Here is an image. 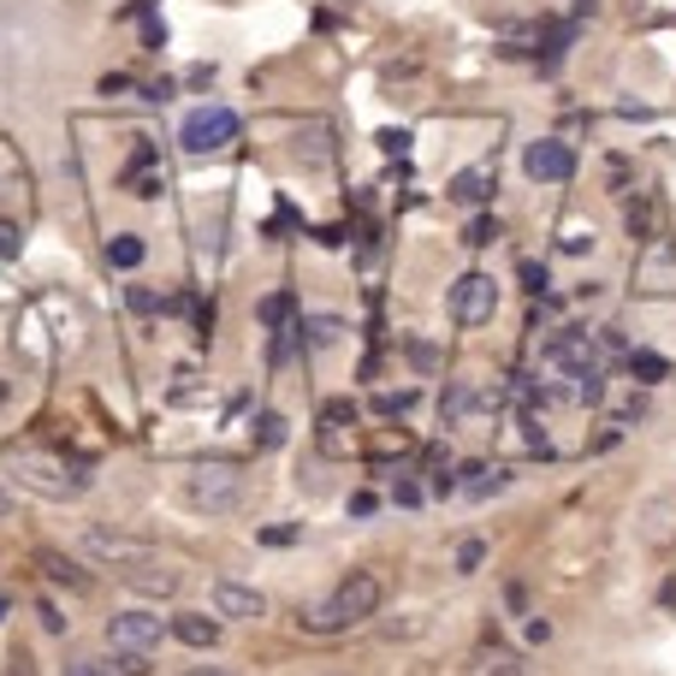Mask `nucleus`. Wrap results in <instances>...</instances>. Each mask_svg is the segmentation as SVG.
I'll use <instances>...</instances> for the list:
<instances>
[{
  "mask_svg": "<svg viewBox=\"0 0 676 676\" xmlns=\"http://www.w3.org/2000/svg\"><path fill=\"white\" fill-rule=\"evenodd\" d=\"M410 362H422V369H433L440 356H433V344H410Z\"/></svg>",
  "mask_w": 676,
  "mask_h": 676,
  "instance_id": "nucleus-36",
  "label": "nucleus"
},
{
  "mask_svg": "<svg viewBox=\"0 0 676 676\" xmlns=\"http://www.w3.org/2000/svg\"><path fill=\"white\" fill-rule=\"evenodd\" d=\"M410 404H415V392H380V397H374L380 415H404Z\"/></svg>",
  "mask_w": 676,
  "mask_h": 676,
  "instance_id": "nucleus-27",
  "label": "nucleus"
},
{
  "mask_svg": "<svg viewBox=\"0 0 676 676\" xmlns=\"http://www.w3.org/2000/svg\"><path fill=\"white\" fill-rule=\"evenodd\" d=\"M523 280H528V291H541V285H546V268H534V262H523Z\"/></svg>",
  "mask_w": 676,
  "mask_h": 676,
  "instance_id": "nucleus-37",
  "label": "nucleus"
},
{
  "mask_svg": "<svg viewBox=\"0 0 676 676\" xmlns=\"http://www.w3.org/2000/svg\"><path fill=\"white\" fill-rule=\"evenodd\" d=\"M380 149H386V154H404V149H410V131H380Z\"/></svg>",
  "mask_w": 676,
  "mask_h": 676,
  "instance_id": "nucleus-32",
  "label": "nucleus"
},
{
  "mask_svg": "<svg viewBox=\"0 0 676 676\" xmlns=\"http://www.w3.org/2000/svg\"><path fill=\"white\" fill-rule=\"evenodd\" d=\"M7 255H19V225L0 220V262H7Z\"/></svg>",
  "mask_w": 676,
  "mask_h": 676,
  "instance_id": "nucleus-30",
  "label": "nucleus"
},
{
  "mask_svg": "<svg viewBox=\"0 0 676 676\" xmlns=\"http://www.w3.org/2000/svg\"><path fill=\"white\" fill-rule=\"evenodd\" d=\"M392 498H397L404 511H415V505H422V487H415V481H397V487H392Z\"/></svg>",
  "mask_w": 676,
  "mask_h": 676,
  "instance_id": "nucleus-31",
  "label": "nucleus"
},
{
  "mask_svg": "<svg viewBox=\"0 0 676 676\" xmlns=\"http://www.w3.org/2000/svg\"><path fill=\"white\" fill-rule=\"evenodd\" d=\"M83 546H90L101 564H113L119 576H125V569H137V564L149 558V546H143V541H125V534H108V528H90V534H83Z\"/></svg>",
  "mask_w": 676,
  "mask_h": 676,
  "instance_id": "nucleus-10",
  "label": "nucleus"
},
{
  "mask_svg": "<svg viewBox=\"0 0 676 676\" xmlns=\"http://www.w3.org/2000/svg\"><path fill=\"white\" fill-rule=\"evenodd\" d=\"M7 612H12V599H7V594H0V623H7Z\"/></svg>",
  "mask_w": 676,
  "mask_h": 676,
  "instance_id": "nucleus-39",
  "label": "nucleus"
},
{
  "mask_svg": "<svg viewBox=\"0 0 676 676\" xmlns=\"http://www.w3.org/2000/svg\"><path fill=\"white\" fill-rule=\"evenodd\" d=\"M184 505L208 511V516L238 511L244 505V475H238V463H196V470L184 475Z\"/></svg>",
  "mask_w": 676,
  "mask_h": 676,
  "instance_id": "nucleus-3",
  "label": "nucleus"
},
{
  "mask_svg": "<svg viewBox=\"0 0 676 676\" xmlns=\"http://www.w3.org/2000/svg\"><path fill=\"white\" fill-rule=\"evenodd\" d=\"M7 665H12L7 676H37V670H30V665H37V658H30L24 647H19V653H12V658H7Z\"/></svg>",
  "mask_w": 676,
  "mask_h": 676,
  "instance_id": "nucleus-34",
  "label": "nucleus"
},
{
  "mask_svg": "<svg viewBox=\"0 0 676 676\" xmlns=\"http://www.w3.org/2000/svg\"><path fill=\"white\" fill-rule=\"evenodd\" d=\"M493 309H498L493 273H463V280L451 285V321H457V326H487Z\"/></svg>",
  "mask_w": 676,
  "mask_h": 676,
  "instance_id": "nucleus-5",
  "label": "nucleus"
},
{
  "mask_svg": "<svg viewBox=\"0 0 676 676\" xmlns=\"http://www.w3.org/2000/svg\"><path fill=\"white\" fill-rule=\"evenodd\" d=\"M37 617H42V629H48V635H65V629H72V617H60V605H54V599H42V605H37Z\"/></svg>",
  "mask_w": 676,
  "mask_h": 676,
  "instance_id": "nucleus-26",
  "label": "nucleus"
},
{
  "mask_svg": "<svg viewBox=\"0 0 676 676\" xmlns=\"http://www.w3.org/2000/svg\"><path fill=\"white\" fill-rule=\"evenodd\" d=\"M250 440L262 445V451H273V445H285V415H273V410H262L250 422Z\"/></svg>",
  "mask_w": 676,
  "mask_h": 676,
  "instance_id": "nucleus-20",
  "label": "nucleus"
},
{
  "mask_svg": "<svg viewBox=\"0 0 676 676\" xmlns=\"http://www.w3.org/2000/svg\"><path fill=\"white\" fill-rule=\"evenodd\" d=\"M481 558H487V546H481V541H463V546H457V569H463V576H470V569H481Z\"/></svg>",
  "mask_w": 676,
  "mask_h": 676,
  "instance_id": "nucleus-28",
  "label": "nucleus"
},
{
  "mask_svg": "<svg viewBox=\"0 0 676 676\" xmlns=\"http://www.w3.org/2000/svg\"><path fill=\"white\" fill-rule=\"evenodd\" d=\"M37 569H42V576L54 582V587H65V594H90V576H83V569L65 558V552H54V546H42V552H37Z\"/></svg>",
  "mask_w": 676,
  "mask_h": 676,
  "instance_id": "nucleus-14",
  "label": "nucleus"
},
{
  "mask_svg": "<svg viewBox=\"0 0 676 676\" xmlns=\"http://www.w3.org/2000/svg\"><path fill=\"white\" fill-rule=\"evenodd\" d=\"M291 315H297V303H291V291H268L262 303H255V321L268 326V333H285Z\"/></svg>",
  "mask_w": 676,
  "mask_h": 676,
  "instance_id": "nucleus-17",
  "label": "nucleus"
},
{
  "mask_svg": "<svg viewBox=\"0 0 676 676\" xmlns=\"http://www.w3.org/2000/svg\"><path fill=\"white\" fill-rule=\"evenodd\" d=\"M7 470L19 487L42 493V498H78V493H90V481H95L83 457H65V451H48V445H19L7 457Z\"/></svg>",
  "mask_w": 676,
  "mask_h": 676,
  "instance_id": "nucleus-1",
  "label": "nucleus"
},
{
  "mask_svg": "<svg viewBox=\"0 0 676 676\" xmlns=\"http://www.w3.org/2000/svg\"><path fill=\"white\" fill-rule=\"evenodd\" d=\"M167 623L154 612H119L108 617V647H137V653H161Z\"/></svg>",
  "mask_w": 676,
  "mask_h": 676,
  "instance_id": "nucleus-7",
  "label": "nucleus"
},
{
  "mask_svg": "<svg viewBox=\"0 0 676 676\" xmlns=\"http://www.w3.org/2000/svg\"><path fill=\"white\" fill-rule=\"evenodd\" d=\"M493 238H498V220L493 214H475L470 225H463V244H470V250H487Z\"/></svg>",
  "mask_w": 676,
  "mask_h": 676,
  "instance_id": "nucleus-23",
  "label": "nucleus"
},
{
  "mask_svg": "<svg viewBox=\"0 0 676 676\" xmlns=\"http://www.w3.org/2000/svg\"><path fill=\"white\" fill-rule=\"evenodd\" d=\"M119 582L137 587V594H149V599H172V594H179V569H167V564H154V558H143L137 569H125Z\"/></svg>",
  "mask_w": 676,
  "mask_h": 676,
  "instance_id": "nucleus-12",
  "label": "nucleus"
},
{
  "mask_svg": "<svg viewBox=\"0 0 676 676\" xmlns=\"http://www.w3.org/2000/svg\"><path fill=\"white\" fill-rule=\"evenodd\" d=\"M665 605H676V582H665Z\"/></svg>",
  "mask_w": 676,
  "mask_h": 676,
  "instance_id": "nucleus-40",
  "label": "nucleus"
},
{
  "mask_svg": "<svg viewBox=\"0 0 676 676\" xmlns=\"http://www.w3.org/2000/svg\"><path fill=\"white\" fill-rule=\"evenodd\" d=\"M119 179H125V190L131 196H143V202H154L167 190V172H161V149L149 143V137H137V149H131V161H125V172H119Z\"/></svg>",
  "mask_w": 676,
  "mask_h": 676,
  "instance_id": "nucleus-8",
  "label": "nucleus"
},
{
  "mask_svg": "<svg viewBox=\"0 0 676 676\" xmlns=\"http://www.w3.org/2000/svg\"><path fill=\"white\" fill-rule=\"evenodd\" d=\"M65 676H119L113 658H65Z\"/></svg>",
  "mask_w": 676,
  "mask_h": 676,
  "instance_id": "nucleus-24",
  "label": "nucleus"
},
{
  "mask_svg": "<svg viewBox=\"0 0 676 676\" xmlns=\"http://www.w3.org/2000/svg\"><path fill=\"white\" fill-rule=\"evenodd\" d=\"M629 374L640 380V386H658L670 369H665V356H653V351H629Z\"/></svg>",
  "mask_w": 676,
  "mask_h": 676,
  "instance_id": "nucleus-21",
  "label": "nucleus"
},
{
  "mask_svg": "<svg viewBox=\"0 0 676 676\" xmlns=\"http://www.w3.org/2000/svg\"><path fill=\"white\" fill-rule=\"evenodd\" d=\"M184 676H232V670H220V665H190Z\"/></svg>",
  "mask_w": 676,
  "mask_h": 676,
  "instance_id": "nucleus-38",
  "label": "nucleus"
},
{
  "mask_svg": "<svg viewBox=\"0 0 676 676\" xmlns=\"http://www.w3.org/2000/svg\"><path fill=\"white\" fill-rule=\"evenodd\" d=\"M493 190H498V172L493 167H463L457 179H451L445 196L463 202V208H481V202H493Z\"/></svg>",
  "mask_w": 676,
  "mask_h": 676,
  "instance_id": "nucleus-13",
  "label": "nucleus"
},
{
  "mask_svg": "<svg viewBox=\"0 0 676 676\" xmlns=\"http://www.w3.org/2000/svg\"><path fill=\"white\" fill-rule=\"evenodd\" d=\"M143 255H149V250H143V238H137V232H119V238H113V244H108V262H113L119 273H131V268H143Z\"/></svg>",
  "mask_w": 676,
  "mask_h": 676,
  "instance_id": "nucleus-18",
  "label": "nucleus"
},
{
  "mask_svg": "<svg viewBox=\"0 0 676 676\" xmlns=\"http://www.w3.org/2000/svg\"><path fill=\"white\" fill-rule=\"evenodd\" d=\"M564 250L576 255V250H594V225H576V232H564Z\"/></svg>",
  "mask_w": 676,
  "mask_h": 676,
  "instance_id": "nucleus-29",
  "label": "nucleus"
},
{
  "mask_svg": "<svg viewBox=\"0 0 676 676\" xmlns=\"http://www.w3.org/2000/svg\"><path fill=\"white\" fill-rule=\"evenodd\" d=\"M125 303L137 309V315H149V309H154V297H149V291H143V285H131V291H125Z\"/></svg>",
  "mask_w": 676,
  "mask_h": 676,
  "instance_id": "nucleus-33",
  "label": "nucleus"
},
{
  "mask_svg": "<svg viewBox=\"0 0 676 676\" xmlns=\"http://www.w3.org/2000/svg\"><path fill=\"white\" fill-rule=\"evenodd\" d=\"M380 599H386V587H380L374 569H351V576L333 587V599H321V605H309V612H297V623H303L309 635H339V629L369 623L380 612Z\"/></svg>",
  "mask_w": 676,
  "mask_h": 676,
  "instance_id": "nucleus-2",
  "label": "nucleus"
},
{
  "mask_svg": "<svg viewBox=\"0 0 676 676\" xmlns=\"http://www.w3.org/2000/svg\"><path fill=\"white\" fill-rule=\"evenodd\" d=\"M523 172L534 184H564L569 172H576V149L558 143V137H541V143L523 149Z\"/></svg>",
  "mask_w": 676,
  "mask_h": 676,
  "instance_id": "nucleus-6",
  "label": "nucleus"
},
{
  "mask_svg": "<svg viewBox=\"0 0 676 676\" xmlns=\"http://www.w3.org/2000/svg\"><path fill=\"white\" fill-rule=\"evenodd\" d=\"M297 326L309 333V351H333L339 333H344V321H339V315H309V321H297Z\"/></svg>",
  "mask_w": 676,
  "mask_h": 676,
  "instance_id": "nucleus-19",
  "label": "nucleus"
},
{
  "mask_svg": "<svg viewBox=\"0 0 676 676\" xmlns=\"http://www.w3.org/2000/svg\"><path fill=\"white\" fill-rule=\"evenodd\" d=\"M623 225H629L635 244H653V238H658V202L647 196V190H635V196H629V208H623Z\"/></svg>",
  "mask_w": 676,
  "mask_h": 676,
  "instance_id": "nucleus-16",
  "label": "nucleus"
},
{
  "mask_svg": "<svg viewBox=\"0 0 676 676\" xmlns=\"http://www.w3.org/2000/svg\"><path fill=\"white\" fill-rule=\"evenodd\" d=\"M262 541L268 546H291V541H297V528H262Z\"/></svg>",
  "mask_w": 676,
  "mask_h": 676,
  "instance_id": "nucleus-35",
  "label": "nucleus"
},
{
  "mask_svg": "<svg viewBox=\"0 0 676 676\" xmlns=\"http://www.w3.org/2000/svg\"><path fill=\"white\" fill-rule=\"evenodd\" d=\"M487 676H523V665H516V658L493 640V647H487Z\"/></svg>",
  "mask_w": 676,
  "mask_h": 676,
  "instance_id": "nucleus-25",
  "label": "nucleus"
},
{
  "mask_svg": "<svg viewBox=\"0 0 676 676\" xmlns=\"http://www.w3.org/2000/svg\"><path fill=\"white\" fill-rule=\"evenodd\" d=\"M635 285L653 291V297H670V291H676V250L665 244V238H653V244H647V262H640Z\"/></svg>",
  "mask_w": 676,
  "mask_h": 676,
  "instance_id": "nucleus-11",
  "label": "nucleus"
},
{
  "mask_svg": "<svg viewBox=\"0 0 676 676\" xmlns=\"http://www.w3.org/2000/svg\"><path fill=\"white\" fill-rule=\"evenodd\" d=\"M238 131H244V119H238L232 108H196L184 119V131H179V143L190 154H214L225 143H238Z\"/></svg>",
  "mask_w": 676,
  "mask_h": 676,
  "instance_id": "nucleus-4",
  "label": "nucleus"
},
{
  "mask_svg": "<svg viewBox=\"0 0 676 676\" xmlns=\"http://www.w3.org/2000/svg\"><path fill=\"white\" fill-rule=\"evenodd\" d=\"M154 665V653H137V647H113V670L119 676H149Z\"/></svg>",
  "mask_w": 676,
  "mask_h": 676,
  "instance_id": "nucleus-22",
  "label": "nucleus"
},
{
  "mask_svg": "<svg viewBox=\"0 0 676 676\" xmlns=\"http://www.w3.org/2000/svg\"><path fill=\"white\" fill-rule=\"evenodd\" d=\"M7 511H12V505H7V493H0V516H7Z\"/></svg>",
  "mask_w": 676,
  "mask_h": 676,
  "instance_id": "nucleus-41",
  "label": "nucleus"
},
{
  "mask_svg": "<svg viewBox=\"0 0 676 676\" xmlns=\"http://www.w3.org/2000/svg\"><path fill=\"white\" fill-rule=\"evenodd\" d=\"M214 612L232 617V623H255V617H268V599L255 594V587H244V582L220 576V582H214Z\"/></svg>",
  "mask_w": 676,
  "mask_h": 676,
  "instance_id": "nucleus-9",
  "label": "nucleus"
},
{
  "mask_svg": "<svg viewBox=\"0 0 676 676\" xmlns=\"http://www.w3.org/2000/svg\"><path fill=\"white\" fill-rule=\"evenodd\" d=\"M172 635H179L184 640V647H220V612L214 617H208V612H179V617H172Z\"/></svg>",
  "mask_w": 676,
  "mask_h": 676,
  "instance_id": "nucleus-15",
  "label": "nucleus"
}]
</instances>
